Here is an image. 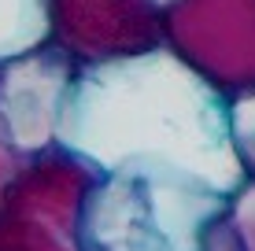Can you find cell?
I'll list each match as a JSON object with an SVG mask.
<instances>
[{
    "instance_id": "obj_2",
    "label": "cell",
    "mask_w": 255,
    "mask_h": 251,
    "mask_svg": "<svg viewBox=\"0 0 255 251\" xmlns=\"http://www.w3.org/2000/svg\"><path fill=\"white\" fill-rule=\"evenodd\" d=\"M230 133H233V148L241 155L248 177H255V92L230 100Z\"/></svg>"
},
{
    "instance_id": "obj_1",
    "label": "cell",
    "mask_w": 255,
    "mask_h": 251,
    "mask_svg": "<svg viewBox=\"0 0 255 251\" xmlns=\"http://www.w3.org/2000/svg\"><path fill=\"white\" fill-rule=\"evenodd\" d=\"M230 196L178 174L115 170L82 214L89 251H207Z\"/></svg>"
},
{
    "instance_id": "obj_3",
    "label": "cell",
    "mask_w": 255,
    "mask_h": 251,
    "mask_svg": "<svg viewBox=\"0 0 255 251\" xmlns=\"http://www.w3.org/2000/svg\"><path fill=\"white\" fill-rule=\"evenodd\" d=\"M230 222L241 237V251H255V177L230 196Z\"/></svg>"
}]
</instances>
